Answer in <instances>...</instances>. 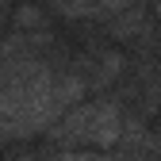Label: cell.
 I'll list each match as a JSON object with an SVG mask.
<instances>
[{"mask_svg": "<svg viewBox=\"0 0 161 161\" xmlns=\"http://www.w3.org/2000/svg\"><path fill=\"white\" fill-rule=\"evenodd\" d=\"M0 88H4V73H0Z\"/></svg>", "mask_w": 161, "mask_h": 161, "instance_id": "3", "label": "cell"}, {"mask_svg": "<svg viewBox=\"0 0 161 161\" xmlns=\"http://www.w3.org/2000/svg\"><path fill=\"white\" fill-rule=\"evenodd\" d=\"M23 161H31V157H23Z\"/></svg>", "mask_w": 161, "mask_h": 161, "instance_id": "4", "label": "cell"}, {"mask_svg": "<svg viewBox=\"0 0 161 161\" xmlns=\"http://www.w3.org/2000/svg\"><path fill=\"white\" fill-rule=\"evenodd\" d=\"M15 23H19V27H38V12H35V8H19Z\"/></svg>", "mask_w": 161, "mask_h": 161, "instance_id": "2", "label": "cell"}, {"mask_svg": "<svg viewBox=\"0 0 161 161\" xmlns=\"http://www.w3.org/2000/svg\"><path fill=\"white\" fill-rule=\"evenodd\" d=\"M62 142H96V146H111L119 142V111L111 104H92V108H77L69 119L58 127Z\"/></svg>", "mask_w": 161, "mask_h": 161, "instance_id": "1", "label": "cell"}]
</instances>
